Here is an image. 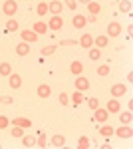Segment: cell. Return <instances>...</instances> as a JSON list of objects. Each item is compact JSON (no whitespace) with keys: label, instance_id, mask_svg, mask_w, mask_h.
Segmentation results:
<instances>
[{"label":"cell","instance_id":"obj_3","mask_svg":"<svg viewBox=\"0 0 133 149\" xmlns=\"http://www.w3.org/2000/svg\"><path fill=\"white\" fill-rule=\"evenodd\" d=\"M107 117H109V111H107L105 107H95V109H93V121H97V123H105Z\"/></svg>","mask_w":133,"mask_h":149},{"label":"cell","instance_id":"obj_18","mask_svg":"<svg viewBox=\"0 0 133 149\" xmlns=\"http://www.w3.org/2000/svg\"><path fill=\"white\" fill-rule=\"evenodd\" d=\"M32 30H34V32H36L38 36H40V34H46V32H48V24L42 22V20H38V22H34Z\"/></svg>","mask_w":133,"mask_h":149},{"label":"cell","instance_id":"obj_34","mask_svg":"<svg viewBox=\"0 0 133 149\" xmlns=\"http://www.w3.org/2000/svg\"><path fill=\"white\" fill-rule=\"evenodd\" d=\"M97 76H109V64H101L97 68Z\"/></svg>","mask_w":133,"mask_h":149},{"label":"cell","instance_id":"obj_24","mask_svg":"<svg viewBox=\"0 0 133 149\" xmlns=\"http://www.w3.org/2000/svg\"><path fill=\"white\" fill-rule=\"evenodd\" d=\"M50 143H52L54 147H64V145H66V137H64V135H54V137L50 139Z\"/></svg>","mask_w":133,"mask_h":149},{"label":"cell","instance_id":"obj_20","mask_svg":"<svg viewBox=\"0 0 133 149\" xmlns=\"http://www.w3.org/2000/svg\"><path fill=\"white\" fill-rule=\"evenodd\" d=\"M86 6H88V12H89V14H93V16H97V14L101 12L100 2H95V0H91V2H88Z\"/></svg>","mask_w":133,"mask_h":149},{"label":"cell","instance_id":"obj_14","mask_svg":"<svg viewBox=\"0 0 133 149\" xmlns=\"http://www.w3.org/2000/svg\"><path fill=\"white\" fill-rule=\"evenodd\" d=\"M86 24H88V20H86V16H81V14H76L74 18H72V26L74 28H86Z\"/></svg>","mask_w":133,"mask_h":149},{"label":"cell","instance_id":"obj_37","mask_svg":"<svg viewBox=\"0 0 133 149\" xmlns=\"http://www.w3.org/2000/svg\"><path fill=\"white\" fill-rule=\"evenodd\" d=\"M60 103H62V105H68V103H70V93H66V92L60 93Z\"/></svg>","mask_w":133,"mask_h":149},{"label":"cell","instance_id":"obj_21","mask_svg":"<svg viewBox=\"0 0 133 149\" xmlns=\"http://www.w3.org/2000/svg\"><path fill=\"white\" fill-rule=\"evenodd\" d=\"M70 72L74 74V76H81V72H84V64L76 60V62H72V66H70Z\"/></svg>","mask_w":133,"mask_h":149},{"label":"cell","instance_id":"obj_17","mask_svg":"<svg viewBox=\"0 0 133 149\" xmlns=\"http://www.w3.org/2000/svg\"><path fill=\"white\" fill-rule=\"evenodd\" d=\"M14 50H16L18 56H28V54H30V44H28V42H20Z\"/></svg>","mask_w":133,"mask_h":149},{"label":"cell","instance_id":"obj_42","mask_svg":"<svg viewBox=\"0 0 133 149\" xmlns=\"http://www.w3.org/2000/svg\"><path fill=\"white\" fill-rule=\"evenodd\" d=\"M86 20H88V22H91V24H93V22H95V20H97V16H93V14H89V16H88V18H86Z\"/></svg>","mask_w":133,"mask_h":149},{"label":"cell","instance_id":"obj_10","mask_svg":"<svg viewBox=\"0 0 133 149\" xmlns=\"http://www.w3.org/2000/svg\"><path fill=\"white\" fill-rule=\"evenodd\" d=\"M48 12L54 16V14H62V2L60 0H50L48 2Z\"/></svg>","mask_w":133,"mask_h":149},{"label":"cell","instance_id":"obj_43","mask_svg":"<svg viewBox=\"0 0 133 149\" xmlns=\"http://www.w3.org/2000/svg\"><path fill=\"white\" fill-rule=\"evenodd\" d=\"M127 81H129V84L133 81V72H129V74H127Z\"/></svg>","mask_w":133,"mask_h":149},{"label":"cell","instance_id":"obj_31","mask_svg":"<svg viewBox=\"0 0 133 149\" xmlns=\"http://www.w3.org/2000/svg\"><path fill=\"white\" fill-rule=\"evenodd\" d=\"M91 143H89V137H86V135H81V137L78 139V149H88Z\"/></svg>","mask_w":133,"mask_h":149},{"label":"cell","instance_id":"obj_27","mask_svg":"<svg viewBox=\"0 0 133 149\" xmlns=\"http://www.w3.org/2000/svg\"><path fill=\"white\" fill-rule=\"evenodd\" d=\"M100 58H101V50L95 48V46H91L89 48V60H91V62H97Z\"/></svg>","mask_w":133,"mask_h":149},{"label":"cell","instance_id":"obj_40","mask_svg":"<svg viewBox=\"0 0 133 149\" xmlns=\"http://www.w3.org/2000/svg\"><path fill=\"white\" fill-rule=\"evenodd\" d=\"M76 44H78L76 40H62V42H60V46H62V48H66V46H76Z\"/></svg>","mask_w":133,"mask_h":149},{"label":"cell","instance_id":"obj_4","mask_svg":"<svg viewBox=\"0 0 133 149\" xmlns=\"http://www.w3.org/2000/svg\"><path fill=\"white\" fill-rule=\"evenodd\" d=\"M74 86H76V90H79V92H88V90H89V80H88V78H84V76H76Z\"/></svg>","mask_w":133,"mask_h":149},{"label":"cell","instance_id":"obj_30","mask_svg":"<svg viewBox=\"0 0 133 149\" xmlns=\"http://www.w3.org/2000/svg\"><path fill=\"white\" fill-rule=\"evenodd\" d=\"M131 119H133V113H131V111H123V113L119 115V121H121L123 125H129V123H131Z\"/></svg>","mask_w":133,"mask_h":149},{"label":"cell","instance_id":"obj_28","mask_svg":"<svg viewBox=\"0 0 133 149\" xmlns=\"http://www.w3.org/2000/svg\"><path fill=\"white\" fill-rule=\"evenodd\" d=\"M36 12H38V16H46V14H48V2L40 0L38 6H36Z\"/></svg>","mask_w":133,"mask_h":149},{"label":"cell","instance_id":"obj_12","mask_svg":"<svg viewBox=\"0 0 133 149\" xmlns=\"http://www.w3.org/2000/svg\"><path fill=\"white\" fill-rule=\"evenodd\" d=\"M79 46L81 48H91L93 46V36L91 34H88V32H84V34H81V38H79Z\"/></svg>","mask_w":133,"mask_h":149},{"label":"cell","instance_id":"obj_44","mask_svg":"<svg viewBox=\"0 0 133 149\" xmlns=\"http://www.w3.org/2000/svg\"><path fill=\"white\" fill-rule=\"evenodd\" d=\"M78 2H81V4H88V2H91V0H78Z\"/></svg>","mask_w":133,"mask_h":149},{"label":"cell","instance_id":"obj_15","mask_svg":"<svg viewBox=\"0 0 133 149\" xmlns=\"http://www.w3.org/2000/svg\"><path fill=\"white\" fill-rule=\"evenodd\" d=\"M8 84H10L12 90H18V88L22 86V78H20L18 74H10V76H8Z\"/></svg>","mask_w":133,"mask_h":149},{"label":"cell","instance_id":"obj_39","mask_svg":"<svg viewBox=\"0 0 133 149\" xmlns=\"http://www.w3.org/2000/svg\"><path fill=\"white\" fill-rule=\"evenodd\" d=\"M64 2H66V6L70 10H76L78 8V0H64Z\"/></svg>","mask_w":133,"mask_h":149},{"label":"cell","instance_id":"obj_22","mask_svg":"<svg viewBox=\"0 0 133 149\" xmlns=\"http://www.w3.org/2000/svg\"><path fill=\"white\" fill-rule=\"evenodd\" d=\"M131 0H119V12H123V14H131Z\"/></svg>","mask_w":133,"mask_h":149},{"label":"cell","instance_id":"obj_2","mask_svg":"<svg viewBox=\"0 0 133 149\" xmlns=\"http://www.w3.org/2000/svg\"><path fill=\"white\" fill-rule=\"evenodd\" d=\"M2 12H4L6 16H16V12H18V2H16V0H6V2L2 4Z\"/></svg>","mask_w":133,"mask_h":149},{"label":"cell","instance_id":"obj_19","mask_svg":"<svg viewBox=\"0 0 133 149\" xmlns=\"http://www.w3.org/2000/svg\"><path fill=\"white\" fill-rule=\"evenodd\" d=\"M12 125H20V127H24V129H28V127H32V121L26 119V117H14V119H12Z\"/></svg>","mask_w":133,"mask_h":149},{"label":"cell","instance_id":"obj_23","mask_svg":"<svg viewBox=\"0 0 133 149\" xmlns=\"http://www.w3.org/2000/svg\"><path fill=\"white\" fill-rule=\"evenodd\" d=\"M20 139H22L24 147H34V145H36V137H34V135H26V133H24Z\"/></svg>","mask_w":133,"mask_h":149},{"label":"cell","instance_id":"obj_25","mask_svg":"<svg viewBox=\"0 0 133 149\" xmlns=\"http://www.w3.org/2000/svg\"><path fill=\"white\" fill-rule=\"evenodd\" d=\"M97 129H100V133L103 135V137H111V135H113V127H111V125H105V123H101Z\"/></svg>","mask_w":133,"mask_h":149},{"label":"cell","instance_id":"obj_1","mask_svg":"<svg viewBox=\"0 0 133 149\" xmlns=\"http://www.w3.org/2000/svg\"><path fill=\"white\" fill-rule=\"evenodd\" d=\"M46 24H48V30L58 32V30L64 28V18H62V14H54V16H50V20H48Z\"/></svg>","mask_w":133,"mask_h":149},{"label":"cell","instance_id":"obj_26","mask_svg":"<svg viewBox=\"0 0 133 149\" xmlns=\"http://www.w3.org/2000/svg\"><path fill=\"white\" fill-rule=\"evenodd\" d=\"M10 74H12V64L2 62V64H0V76H6V78H8Z\"/></svg>","mask_w":133,"mask_h":149},{"label":"cell","instance_id":"obj_9","mask_svg":"<svg viewBox=\"0 0 133 149\" xmlns=\"http://www.w3.org/2000/svg\"><path fill=\"white\" fill-rule=\"evenodd\" d=\"M36 93H38V97L48 100V97H50V93H52V88H50L48 84H40V86H38V90H36Z\"/></svg>","mask_w":133,"mask_h":149},{"label":"cell","instance_id":"obj_5","mask_svg":"<svg viewBox=\"0 0 133 149\" xmlns=\"http://www.w3.org/2000/svg\"><path fill=\"white\" fill-rule=\"evenodd\" d=\"M109 93H111V97H121V95L127 93V86L125 84H113Z\"/></svg>","mask_w":133,"mask_h":149},{"label":"cell","instance_id":"obj_16","mask_svg":"<svg viewBox=\"0 0 133 149\" xmlns=\"http://www.w3.org/2000/svg\"><path fill=\"white\" fill-rule=\"evenodd\" d=\"M107 44H109V38H107L105 34L95 36V38H93V46H95V48H105Z\"/></svg>","mask_w":133,"mask_h":149},{"label":"cell","instance_id":"obj_7","mask_svg":"<svg viewBox=\"0 0 133 149\" xmlns=\"http://www.w3.org/2000/svg\"><path fill=\"white\" fill-rule=\"evenodd\" d=\"M84 102H86V95H84V92H79V90H76V92L70 95V103H72V105H76V107L81 105Z\"/></svg>","mask_w":133,"mask_h":149},{"label":"cell","instance_id":"obj_41","mask_svg":"<svg viewBox=\"0 0 133 149\" xmlns=\"http://www.w3.org/2000/svg\"><path fill=\"white\" fill-rule=\"evenodd\" d=\"M0 103H12V97H4V95H0Z\"/></svg>","mask_w":133,"mask_h":149},{"label":"cell","instance_id":"obj_6","mask_svg":"<svg viewBox=\"0 0 133 149\" xmlns=\"http://www.w3.org/2000/svg\"><path fill=\"white\" fill-rule=\"evenodd\" d=\"M20 38H22V42L34 44V42L38 40V34H36L34 30H30V28H28V30H22V32H20Z\"/></svg>","mask_w":133,"mask_h":149},{"label":"cell","instance_id":"obj_29","mask_svg":"<svg viewBox=\"0 0 133 149\" xmlns=\"http://www.w3.org/2000/svg\"><path fill=\"white\" fill-rule=\"evenodd\" d=\"M18 28H20V26H18V20H16V18H10V20L6 22V32H18Z\"/></svg>","mask_w":133,"mask_h":149},{"label":"cell","instance_id":"obj_33","mask_svg":"<svg viewBox=\"0 0 133 149\" xmlns=\"http://www.w3.org/2000/svg\"><path fill=\"white\" fill-rule=\"evenodd\" d=\"M56 50H58L56 46H44L42 50H40V54H42V56H52V54H54Z\"/></svg>","mask_w":133,"mask_h":149},{"label":"cell","instance_id":"obj_11","mask_svg":"<svg viewBox=\"0 0 133 149\" xmlns=\"http://www.w3.org/2000/svg\"><path fill=\"white\" fill-rule=\"evenodd\" d=\"M107 34H109L111 38L119 36V34H121V24H119V22H109V24H107Z\"/></svg>","mask_w":133,"mask_h":149},{"label":"cell","instance_id":"obj_36","mask_svg":"<svg viewBox=\"0 0 133 149\" xmlns=\"http://www.w3.org/2000/svg\"><path fill=\"white\" fill-rule=\"evenodd\" d=\"M8 125H10V119L6 115H0V129H6Z\"/></svg>","mask_w":133,"mask_h":149},{"label":"cell","instance_id":"obj_13","mask_svg":"<svg viewBox=\"0 0 133 149\" xmlns=\"http://www.w3.org/2000/svg\"><path fill=\"white\" fill-rule=\"evenodd\" d=\"M105 109H107L109 113H117V111L121 109V105H119V102H117V97H111V100H107Z\"/></svg>","mask_w":133,"mask_h":149},{"label":"cell","instance_id":"obj_8","mask_svg":"<svg viewBox=\"0 0 133 149\" xmlns=\"http://www.w3.org/2000/svg\"><path fill=\"white\" fill-rule=\"evenodd\" d=\"M113 133H115L117 137H121V139H129L133 135V129L129 125H123V127H119V129H113Z\"/></svg>","mask_w":133,"mask_h":149},{"label":"cell","instance_id":"obj_35","mask_svg":"<svg viewBox=\"0 0 133 149\" xmlns=\"http://www.w3.org/2000/svg\"><path fill=\"white\" fill-rule=\"evenodd\" d=\"M22 135H24V127H20V125L12 127V137H22Z\"/></svg>","mask_w":133,"mask_h":149},{"label":"cell","instance_id":"obj_38","mask_svg":"<svg viewBox=\"0 0 133 149\" xmlns=\"http://www.w3.org/2000/svg\"><path fill=\"white\" fill-rule=\"evenodd\" d=\"M88 103H89V107H91V111H93L95 107H100V100H97V97H89Z\"/></svg>","mask_w":133,"mask_h":149},{"label":"cell","instance_id":"obj_32","mask_svg":"<svg viewBox=\"0 0 133 149\" xmlns=\"http://www.w3.org/2000/svg\"><path fill=\"white\" fill-rule=\"evenodd\" d=\"M36 145H38V147H46V145H48V139H46V133H40V135L36 137Z\"/></svg>","mask_w":133,"mask_h":149}]
</instances>
